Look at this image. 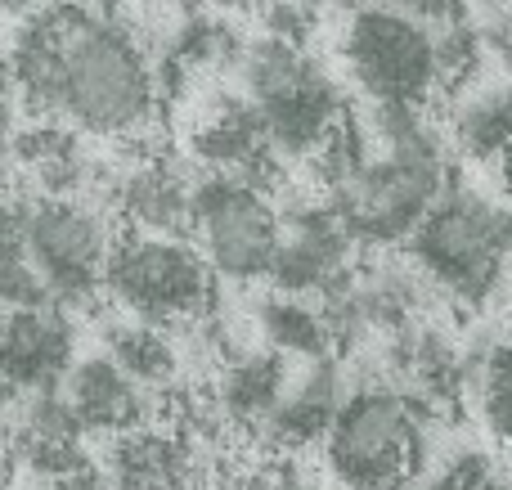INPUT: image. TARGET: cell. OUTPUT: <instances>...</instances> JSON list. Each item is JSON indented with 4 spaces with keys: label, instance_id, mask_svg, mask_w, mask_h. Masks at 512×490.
Listing matches in <instances>:
<instances>
[{
    "label": "cell",
    "instance_id": "obj_1",
    "mask_svg": "<svg viewBox=\"0 0 512 490\" xmlns=\"http://www.w3.org/2000/svg\"><path fill=\"white\" fill-rule=\"evenodd\" d=\"M373 135L382 153L342 189L328 194V207L355 243H409L418 225L450 194V167L441 140L418 108H373Z\"/></svg>",
    "mask_w": 512,
    "mask_h": 490
},
{
    "label": "cell",
    "instance_id": "obj_2",
    "mask_svg": "<svg viewBox=\"0 0 512 490\" xmlns=\"http://www.w3.org/2000/svg\"><path fill=\"white\" fill-rule=\"evenodd\" d=\"M153 104H158V81L135 36L117 18L68 5L54 113L81 131L131 135L153 117Z\"/></svg>",
    "mask_w": 512,
    "mask_h": 490
},
{
    "label": "cell",
    "instance_id": "obj_3",
    "mask_svg": "<svg viewBox=\"0 0 512 490\" xmlns=\"http://www.w3.org/2000/svg\"><path fill=\"white\" fill-rule=\"evenodd\" d=\"M324 459L346 490H409L423 473V405L391 383H360L324 437Z\"/></svg>",
    "mask_w": 512,
    "mask_h": 490
},
{
    "label": "cell",
    "instance_id": "obj_4",
    "mask_svg": "<svg viewBox=\"0 0 512 490\" xmlns=\"http://www.w3.org/2000/svg\"><path fill=\"white\" fill-rule=\"evenodd\" d=\"M414 270L463 306H486L512 261V207L477 189H450L409 239Z\"/></svg>",
    "mask_w": 512,
    "mask_h": 490
},
{
    "label": "cell",
    "instance_id": "obj_5",
    "mask_svg": "<svg viewBox=\"0 0 512 490\" xmlns=\"http://www.w3.org/2000/svg\"><path fill=\"white\" fill-rule=\"evenodd\" d=\"M248 108L261 117L274 153H315L346 117L342 90L301 45L256 36L239 63Z\"/></svg>",
    "mask_w": 512,
    "mask_h": 490
},
{
    "label": "cell",
    "instance_id": "obj_6",
    "mask_svg": "<svg viewBox=\"0 0 512 490\" xmlns=\"http://www.w3.org/2000/svg\"><path fill=\"white\" fill-rule=\"evenodd\" d=\"M342 54L373 108H418L441 95L436 27L400 5H382L346 18Z\"/></svg>",
    "mask_w": 512,
    "mask_h": 490
},
{
    "label": "cell",
    "instance_id": "obj_7",
    "mask_svg": "<svg viewBox=\"0 0 512 490\" xmlns=\"http://www.w3.org/2000/svg\"><path fill=\"white\" fill-rule=\"evenodd\" d=\"M207 257L185 239L167 234H122L108 261V293L131 320L144 324H185L198 320L212 302Z\"/></svg>",
    "mask_w": 512,
    "mask_h": 490
},
{
    "label": "cell",
    "instance_id": "obj_8",
    "mask_svg": "<svg viewBox=\"0 0 512 490\" xmlns=\"http://www.w3.org/2000/svg\"><path fill=\"white\" fill-rule=\"evenodd\" d=\"M194 230L203 239L207 266L221 279L252 284L279 261L283 216L270 207L265 189L234 171H207L194 189Z\"/></svg>",
    "mask_w": 512,
    "mask_h": 490
},
{
    "label": "cell",
    "instance_id": "obj_9",
    "mask_svg": "<svg viewBox=\"0 0 512 490\" xmlns=\"http://www.w3.org/2000/svg\"><path fill=\"white\" fill-rule=\"evenodd\" d=\"M113 248L108 216L81 198H36L27 212V257L59 311L95 302L99 288H108Z\"/></svg>",
    "mask_w": 512,
    "mask_h": 490
},
{
    "label": "cell",
    "instance_id": "obj_10",
    "mask_svg": "<svg viewBox=\"0 0 512 490\" xmlns=\"http://www.w3.org/2000/svg\"><path fill=\"white\" fill-rule=\"evenodd\" d=\"M72 365V324L59 306L9 311L0 320V405L14 396L59 392Z\"/></svg>",
    "mask_w": 512,
    "mask_h": 490
},
{
    "label": "cell",
    "instance_id": "obj_11",
    "mask_svg": "<svg viewBox=\"0 0 512 490\" xmlns=\"http://www.w3.org/2000/svg\"><path fill=\"white\" fill-rule=\"evenodd\" d=\"M351 234L337 221L333 207H292L283 216V243L279 261H274L270 279L283 297H324L333 284H342L351 275Z\"/></svg>",
    "mask_w": 512,
    "mask_h": 490
},
{
    "label": "cell",
    "instance_id": "obj_12",
    "mask_svg": "<svg viewBox=\"0 0 512 490\" xmlns=\"http://www.w3.org/2000/svg\"><path fill=\"white\" fill-rule=\"evenodd\" d=\"M63 401L81 419L86 432H108V437H126L144 423V405H149V387H140L113 356H86L72 365L63 378Z\"/></svg>",
    "mask_w": 512,
    "mask_h": 490
},
{
    "label": "cell",
    "instance_id": "obj_13",
    "mask_svg": "<svg viewBox=\"0 0 512 490\" xmlns=\"http://www.w3.org/2000/svg\"><path fill=\"white\" fill-rule=\"evenodd\" d=\"M346 396H351V387H346L337 360L333 356L310 360L306 374L288 383L279 410L270 414V423H265L261 432L283 450H301V446H310V441H324Z\"/></svg>",
    "mask_w": 512,
    "mask_h": 490
},
{
    "label": "cell",
    "instance_id": "obj_14",
    "mask_svg": "<svg viewBox=\"0 0 512 490\" xmlns=\"http://www.w3.org/2000/svg\"><path fill=\"white\" fill-rule=\"evenodd\" d=\"M194 189L198 180L185 176L180 167H171V162H144V167H135L126 176L122 207L140 234L180 239L185 230H194Z\"/></svg>",
    "mask_w": 512,
    "mask_h": 490
},
{
    "label": "cell",
    "instance_id": "obj_15",
    "mask_svg": "<svg viewBox=\"0 0 512 490\" xmlns=\"http://www.w3.org/2000/svg\"><path fill=\"white\" fill-rule=\"evenodd\" d=\"M288 383H292L288 360H283L274 347L243 351V356H234V365L225 369L221 392H216V405H221L225 419L243 423V428H265L270 414L279 410Z\"/></svg>",
    "mask_w": 512,
    "mask_h": 490
},
{
    "label": "cell",
    "instance_id": "obj_16",
    "mask_svg": "<svg viewBox=\"0 0 512 490\" xmlns=\"http://www.w3.org/2000/svg\"><path fill=\"white\" fill-rule=\"evenodd\" d=\"M189 473V446L176 432L135 428L117 437L108 486L113 490H180Z\"/></svg>",
    "mask_w": 512,
    "mask_h": 490
},
{
    "label": "cell",
    "instance_id": "obj_17",
    "mask_svg": "<svg viewBox=\"0 0 512 490\" xmlns=\"http://www.w3.org/2000/svg\"><path fill=\"white\" fill-rule=\"evenodd\" d=\"M450 131L468 158H504L512 149V81H490V86L468 90L450 117Z\"/></svg>",
    "mask_w": 512,
    "mask_h": 490
},
{
    "label": "cell",
    "instance_id": "obj_18",
    "mask_svg": "<svg viewBox=\"0 0 512 490\" xmlns=\"http://www.w3.org/2000/svg\"><path fill=\"white\" fill-rule=\"evenodd\" d=\"M256 324H261L265 342L279 356H301L306 365L310 360H328L337 347L328 315L306 297H265L256 306Z\"/></svg>",
    "mask_w": 512,
    "mask_h": 490
},
{
    "label": "cell",
    "instance_id": "obj_19",
    "mask_svg": "<svg viewBox=\"0 0 512 490\" xmlns=\"http://www.w3.org/2000/svg\"><path fill=\"white\" fill-rule=\"evenodd\" d=\"M27 212H32V203H18V198L0 203V302L9 311L54 306L32 257H27Z\"/></svg>",
    "mask_w": 512,
    "mask_h": 490
},
{
    "label": "cell",
    "instance_id": "obj_20",
    "mask_svg": "<svg viewBox=\"0 0 512 490\" xmlns=\"http://www.w3.org/2000/svg\"><path fill=\"white\" fill-rule=\"evenodd\" d=\"M104 342H108L104 356H113L140 387L171 383V374H176V351H171V342L162 338L158 324L117 320V324H108Z\"/></svg>",
    "mask_w": 512,
    "mask_h": 490
},
{
    "label": "cell",
    "instance_id": "obj_21",
    "mask_svg": "<svg viewBox=\"0 0 512 490\" xmlns=\"http://www.w3.org/2000/svg\"><path fill=\"white\" fill-rule=\"evenodd\" d=\"M468 369L486 432L499 446H512V333L499 338L481 360H468Z\"/></svg>",
    "mask_w": 512,
    "mask_h": 490
},
{
    "label": "cell",
    "instance_id": "obj_22",
    "mask_svg": "<svg viewBox=\"0 0 512 490\" xmlns=\"http://www.w3.org/2000/svg\"><path fill=\"white\" fill-rule=\"evenodd\" d=\"M481 27L472 23H450V27H436V63H441V95L450 90H463L481 68Z\"/></svg>",
    "mask_w": 512,
    "mask_h": 490
},
{
    "label": "cell",
    "instance_id": "obj_23",
    "mask_svg": "<svg viewBox=\"0 0 512 490\" xmlns=\"http://www.w3.org/2000/svg\"><path fill=\"white\" fill-rule=\"evenodd\" d=\"M261 23H265V36H274V41L306 45L310 27H315V14H310L306 0H270V5L261 9Z\"/></svg>",
    "mask_w": 512,
    "mask_h": 490
},
{
    "label": "cell",
    "instance_id": "obj_24",
    "mask_svg": "<svg viewBox=\"0 0 512 490\" xmlns=\"http://www.w3.org/2000/svg\"><path fill=\"white\" fill-rule=\"evenodd\" d=\"M490 482H495V468H490V459L477 455V450H463V455L445 459L441 473H436L423 490H486Z\"/></svg>",
    "mask_w": 512,
    "mask_h": 490
},
{
    "label": "cell",
    "instance_id": "obj_25",
    "mask_svg": "<svg viewBox=\"0 0 512 490\" xmlns=\"http://www.w3.org/2000/svg\"><path fill=\"white\" fill-rule=\"evenodd\" d=\"M481 45H486V54H495L499 68H504L512 81V5H499L486 14V23H481Z\"/></svg>",
    "mask_w": 512,
    "mask_h": 490
},
{
    "label": "cell",
    "instance_id": "obj_26",
    "mask_svg": "<svg viewBox=\"0 0 512 490\" xmlns=\"http://www.w3.org/2000/svg\"><path fill=\"white\" fill-rule=\"evenodd\" d=\"M400 9H409L414 18L432 27H450V23H468V0H396Z\"/></svg>",
    "mask_w": 512,
    "mask_h": 490
},
{
    "label": "cell",
    "instance_id": "obj_27",
    "mask_svg": "<svg viewBox=\"0 0 512 490\" xmlns=\"http://www.w3.org/2000/svg\"><path fill=\"white\" fill-rule=\"evenodd\" d=\"M36 490H113V486H108V477H99L95 468H86V473H72V477L36 482Z\"/></svg>",
    "mask_w": 512,
    "mask_h": 490
},
{
    "label": "cell",
    "instance_id": "obj_28",
    "mask_svg": "<svg viewBox=\"0 0 512 490\" xmlns=\"http://www.w3.org/2000/svg\"><path fill=\"white\" fill-rule=\"evenodd\" d=\"M9 144H14V104H9V90L0 86V158Z\"/></svg>",
    "mask_w": 512,
    "mask_h": 490
},
{
    "label": "cell",
    "instance_id": "obj_29",
    "mask_svg": "<svg viewBox=\"0 0 512 490\" xmlns=\"http://www.w3.org/2000/svg\"><path fill=\"white\" fill-rule=\"evenodd\" d=\"M265 490H315V486H310L301 473H292V468H279V473L265 477Z\"/></svg>",
    "mask_w": 512,
    "mask_h": 490
},
{
    "label": "cell",
    "instance_id": "obj_30",
    "mask_svg": "<svg viewBox=\"0 0 512 490\" xmlns=\"http://www.w3.org/2000/svg\"><path fill=\"white\" fill-rule=\"evenodd\" d=\"M499 189H504V203L512 207V149L499 158Z\"/></svg>",
    "mask_w": 512,
    "mask_h": 490
},
{
    "label": "cell",
    "instance_id": "obj_31",
    "mask_svg": "<svg viewBox=\"0 0 512 490\" xmlns=\"http://www.w3.org/2000/svg\"><path fill=\"white\" fill-rule=\"evenodd\" d=\"M212 9H230V14H239V9H256V5H270V0H207Z\"/></svg>",
    "mask_w": 512,
    "mask_h": 490
},
{
    "label": "cell",
    "instance_id": "obj_32",
    "mask_svg": "<svg viewBox=\"0 0 512 490\" xmlns=\"http://www.w3.org/2000/svg\"><path fill=\"white\" fill-rule=\"evenodd\" d=\"M0 9H14V14H32V9H41V0H0Z\"/></svg>",
    "mask_w": 512,
    "mask_h": 490
},
{
    "label": "cell",
    "instance_id": "obj_33",
    "mask_svg": "<svg viewBox=\"0 0 512 490\" xmlns=\"http://www.w3.org/2000/svg\"><path fill=\"white\" fill-rule=\"evenodd\" d=\"M176 5H180V9H185V14H189V18H194V14H203V9H207V0H176Z\"/></svg>",
    "mask_w": 512,
    "mask_h": 490
},
{
    "label": "cell",
    "instance_id": "obj_34",
    "mask_svg": "<svg viewBox=\"0 0 512 490\" xmlns=\"http://www.w3.org/2000/svg\"><path fill=\"white\" fill-rule=\"evenodd\" d=\"M68 5H77V9H90V14H99V5H108V0H68Z\"/></svg>",
    "mask_w": 512,
    "mask_h": 490
},
{
    "label": "cell",
    "instance_id": "obj_35",
    "mask_svg": "<svg viewBox=\"0 0 512 490\" xmlns=\"http://www.w3.org/2000/svg\"><path fill=\"white\" fill-rule=\"evenodd\" d=\"M0 203H9V171L0 167Z\"/></svg>",
    "mask_w": 512,
    "mask_h": 490
},
{
    "label": "cell",
    "instance_id": "obj_36",
    "mask_svg": "<svg viewBox=\"0 0 512 490\" xmlns=\"http://www.w3.org/2000/svg\"><path fill=\"white\" fill-rule=\"evenodd\" d=\"M486 490H512V482H499V477H495V482H490Z\"/></svg>",
    "mask_w": 512,
    "mask_h": 490
},
{
    "label": "cell",
    "instance_id": "obj_37",
    "mask_svg": "<svg viewBox=\"0 0 512 490\" xmlns=\"http://www.w3.org/2000/svg\"><path fill=\"white\" fill-rule=\"evenodd\" d=\"M0 306H5V302H0Z\"/></svg>",
    "mask_w": 512,
    "mask_h": 490
}]
</instances>
